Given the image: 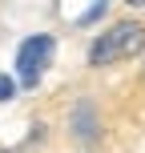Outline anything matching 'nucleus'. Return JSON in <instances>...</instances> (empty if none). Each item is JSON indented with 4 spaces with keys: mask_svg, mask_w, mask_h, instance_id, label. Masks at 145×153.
I'll list each match as a JSON object with an SVG mask.
<instances>
[{
    "mask_svg": "<svg viewBox=\"0 0 145 153\" xmlns=\"http://www.w3.org/2000/svg\"><path fill=\"white\" fill-rule=\"evenodd\" d=\"M105 4H109V0H97V4H93L89 12L81 16V24H93V20H97V16H101V12H105Z\"/></svg>",
    "mask_w": 145,
    "mask_h": 153,
    "instance_id": "nucleus-5",
    "label": "nucleus"
},
{
    "mask_svg": "<svg viewBox=\"0 0 145 153\" xmlns=\"http://www.w3.org/2000/svg\"><path fill=\"white\" fill-rule=\"evenodd\" d=\"M145 48V28L133 20H121L113 24V28L105 32V36H97L89 45V65H113V61H129V56H137Z\"/></svg>",
    "mask_w": 145,
    "mask_h": 153,
    "instance_id": "nucleus-1",
    "label": "nucleus"
},
{
    "mask_svg": "<svg viewBox=\"0 0 145 153\" xmlns=\"http://www.w3.org/2000/svg\"><path fill=\"white\" fill-rule=\"evenodd\" d=\"M12 97H16V81L0 73V101H12Z\"/></svg>",
    "mask_w": 145,
    "mask_h": 153,
    "instance_id": "nucleus-4",
    "label": "nucleus"
},
{
    "mask_svg": "<svg viewBox=\"0 0 145 153\" xmlns=\"http://www.w3.org/2000/svg\"><path fill=\"white\" fill-rule=\"evenodd\" d=\"M53 48H57V40L48 36V32H36V36H28L16 48V73H20L24 89H36V81L45 76L48 61H53Z\"/></svg>",
    "mask_w": 145,
    "mask_h": 153,
    "instance_id": "nucleus-2",
    "label": "nucleus"
},
{
    "mask_svg": "<svg viewBox=\"0 0 145 153\" xmlns=\"http://www.w3.org/2000/svg\"><path fill=\"white\" fill-rule=\"evenodd\" d=\"M77 137H85V141L93 137V121H89V105H81V109H77Z\"/></svg>",
    "mask_w": 145,
    "mask_h": 153,
    "instance_id": "nucleus-3",
    "label": "nucleus"
},
{
    "mask_svg": "<svg viewBox=\"0 0 145 153\" xmlns=\"http://www.w3.org/2000/svg\"><path fill=\"white\" fill-rule=\"evenodd\" d=\"M129 4H145V0H129Z\"/></svg>",
    "mask_w": 145,
    "mask_h": 153,
    "instance_id": "nucleus-6",
    "label": "nucleus"
}]
</instances>
